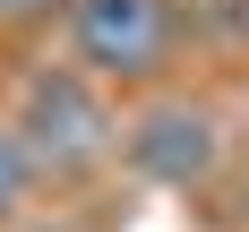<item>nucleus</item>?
<instances>
[{"mask_svg": "<svg viewBox=\"0 0 249 232\" xmlns=\"http://www.w3.org/2000/svg\"><path fill=\"white\" fill-rule=\"evenodd\" d=\"M224 155H232V138H224V112L215 103H198V95H146L138 112L121 121V163L146 189H206V180L224 172Z\"/></svg>", "mask_w": 249, "mask_h": 232, "instance_id": "7ed1b4c3", "label": "nucleus"}, {"mask_svg": "<svg viewBox=\"0 0 249 232\" xmlns=\"http://www.w3.org/2000/svg\"><path fill=\"white\" fill-rule=\"evenodd\" d=\"M9 129H18V146L35 155V172L60 180V189L95 180L103 163L121 155V112H112V86H103V77H86L77 60H69V69H35V77H26Z\"/></svg>", "mask_w": 249, "mask_h": 232, "instance_id": "f257e3e1", "label": "nucleus"}, {"mask_svg": "<svg viewBox=\"0 0 249 232\" xmlns=\"http://www.w3.org/2000/svg\"><path fill=\"white\" fill-rule=\"evenodd\" d=\"M35 180H43V172H35V155L18 146V129L0 121V232H18V224H26V198H35Z\"/></svg>", "mask_w": 249, "mask_h": 232, "instance_id": "20e7f679", "label": "nucleus"}, {"mask_svg": "<svg viewBox=\"0 0 249 232\" xmlns=\"http://www.w3.org/2000/svg\"><path fill=\"white\" fill-rule=\"evenodd\" d=\"M69 60L103 86H163L180 60V0H69Z\"/></svg>", "mask_w": 249, "mask_h": 232, "instance_id": "f03ea898", "label": "nucleus"}, {"mask_svg": "<svg viewBox=\"0 0 249 232\" xmlns=\"http://www.w3.org/2000/svg\"><path fill=\"white\" fill-rule=\"evenodd\" d=\"M69 0H0V26H43V18H60Z\"/></svg>", "mask_w": 249, "mask_h": 232, "instance_id": "39448f33", "label": "nucleus"}]
</instances>
